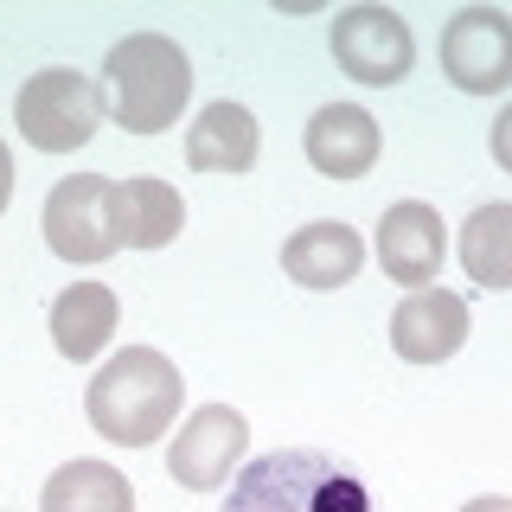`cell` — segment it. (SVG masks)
<instances>
[{
  "label": "cell",
  "mask_w": 512,
  "mask_h": 512,
  "mask_svg": "<svg viewBox=\"0 0 512 512\" xmlns=\"http://www.w3.org/2000/svg\"><path fill=\"white\" fill-rule=\"evenodd\" d=\"M442 71L468 96H500L512 84V13L461 7L442 26Z\"/></svg>",
  "instance_id": "obj_6"
},
{
  "label": "cell",
  "mask_w": 512,
  "mask_h": 512,
  "mask_svg": "<svg viewBox=\"0 0 512 512\" xmlns=\"http://www.w3.org/2000/svg\"><path fill=\"white\" fill-rule=\"evenodd\" d=\"M7 199H13V154H7V141H0V212H7Z\"/></svg>",
  "instance_id": "obj_19"
},
{
  "label": "cell",
  "mask_w": 512,
  "mask_h": 512,
  "mask_svg": "<svg viewBox=\"0 0 512 512\" xmlns=\"http://www.w3.org/2000/svg\"><path fill=\"white\" fill-rule=\"evenodd\" d=\"M39 512H135V487L109 461H64L45 480Z\"/></svg>",
  "instance_id": "obj_16"
},
{
  "label": "cell",
  "mask_w": 512,
  "mask_h": 512,
  "mask_svg": "<svg viewBox=\"0 0 512 512\" xmlns=\"http://www.w3.org/2000/svg\"><path fill=\"white\" fill-rule=\"evenodd\" d=\"M359 263H365L359 231H352V224H333V218L301 224V231L282 244V269L301 288H346L352 276H359Z\"/></svg>",
  "instance_id": "obj_12"
},
{
  "label": "cell",
  "mask_w": 512,
  "mask_h": 512,
  "mask_svg": "<svg viewBox=\"0 0 512 512\" xmlns=\"http://www.w3.org/2000/svg\"><path fill=\"white\" fill-rule=\"evenodd\" d=\"M468 340V301L448 295V288H416L404 308L391 314V346L410 365H442L455 359Z\"/></svg>",
  "instance_id": "obj_10"
},
{
  "label": "cell",
  "mask_w": 512,
  "mask_h": 512,
  "mask_svg": "<svg viewBox=\"0 0 512 512\" xmlns=\"http://www.w3.org/2000/svg\"><path fill=\"white\" fill-rule=\"evenodd\" d=\"M487 141H493V160H500V167L512 173V103L500 109V116H493V135H487Z\"/></svg>",
  "instance_id": "obj_18"
},
{
  "label": "cell",
  "mask_w": 512,
  "mask_h": 512,
  "mask_svg": "<svg viewBox=\"0 0 512 512\" xmlns=\"http://www.w3.org/2000/svg\"><path fill=\"white\" fill-rule=\"evenodd\" d=\"M256 154H263V135L244 103H205V116L186 135V160L199 173H250Z\"/></svg>",
  "instance_id": "obj_13"
},
{
  "label": "cell",
  "mask_w": 512,
  "mask_h": 512,
  "mask_svg": "<svg viewBox=\"0 0 512 512\" xmlns=\"http://www.w3.org/2000/svg\"><path fill=\"white\" fill-rule=\"evenodd\" d=\"M13 122H20V135L32 148L45 154H71L84 148L96 135V122H103V96L84 71H71V64H45V71H32L20 96H13Z\"/></svg>",
  "instance_id": "obj_4"
},
{
  "label": "cell",
  "mask_w": 512,
  "mask_h": 512,
  "mask_svg": "<svg viewBox=\"0 0 512 512\" xmlns=\"http://www.w3.org/2000/svg\"><path fill=\"white\" fill-rule=\"evenodd\" d=\"M244 448H250V423H244V410H231V404H205V410H192L186 416V429L173 436L167 448V468L180 487L192 493H212L231 480V468L244 461Z\"/></svg>",
  "instance_id": "obj_8"
},
{
  "label": "cell",
  "mask_w": 512,
  "mask_h": 512,
  "mask_svg": "<svg viewBox=\"0 0 512 512\" xmlns=\"http://www.w3.org/2000/svg\"><path fill=\"white\" fill-rule=\"evenodd\" d=\"M96 96H103V116L116 128H128V135H160L192 103V64L167 32H128V39L109 45Z\"/></svg>",
  "instance_id": "obj_1"
},
{
  "label": "cell",
  "mask_w": 512,
  "mask_h": 512,
  "mask_svg": "<svg viewBox=\"0 0 512 512\" xmlns=\"http://www.w3.org/2000/svg\"><path fill=\"white\" fill-rule=\"evenodd\" d=\"M372 256L378 269L391 276L397 288H429L436 269L448 263V231H442V212L423 199H404L378 218V237H372Z\"/></svg>",
  "instance_id": "obj_9"
},
{
  "label": "cell",
  "mask_w": 512,
  "mask_h": 512,
  "mask_svg": "<svg viewBox=\"0 0 512 512\" xmlns=\"http://www.w3.org/2000/svg\"><path fill=\"white\" fill-rule=\"evenodd\" d=\"M45 244L64 263H103L122 244V212H116V180L103 173H71L45 192Z\"/></svg>",
  "instance_id": "obj_5"
},
{
  "label": "cell",
  "mask_w": 512,
  "mask_h": 512,
  "mask_svg": "<svg viewBox=\"0 0 512 512\" xmlns=\"http://www.w3.org/2000/svg\"><path fill=\"white\" fill-rule=\"evenodd\" d=\"M224 512H372L365 480L320 448H276L244 461Z\"/></svg>",
  "instance_id": "obj_3"
},
{
  "label": "cell",
  "mask_w": 512,
  "mask_h": 512,
  "mask_svg": "<svg viewBox=\"0 0 512 512\" xmlns=\"http://www.w3.org/2000/svg\"><path fill=\"white\" fill-rule=\"evenodd\" d=\"M461 269L480 288H512V205H480L461 224Z\"/></svg>",
  "instance_id": "obj_17"
},
{
  "label": "cell",
  "mask_w": 512,
  "mask_h": 512,
  "mask_svg": "<svg viewBox=\"0 0 512 512\" xmlns=\"http://www.w3.org/2000/svg\"><path fill=\"white\" fill-rule=\"evenodd\" d=\"M308 160L327 180H359V173H372V160L384 148V135H378V122L365 116L359 103H320L314 116H308Z\"/></svg>",
  "instance_id": "obj_11"
},
{
  "label": "cell",
  "mask_w": 512,
  "mask_h": 512,
  "mask_svg": "<svg viewBox=\"0 0 512 512\" xmlns=\"http://www.w3.org/2000/svg\"><path fill=\"white\" fill-rule=\"evenodd\" d=\"M116 212H122V244L128 250H160L180 237L186 224V199L154 173H135V180L116 186Z\"/></svg>",
  "instance_id": "obj_14"
},
{
  "label": "cell",
  "mask_w": 512,
  "mask_h": 512,
  "mask_svg": "<svg viewBox=\"0 0 512 512\" xmlns=\"http://www.w3.org/2000/svg\"><path fill=\"white\" fill-rule=\"evenodd\" d=\"M180 365L154 346H128L116 359H103V372L90 378L84 391V410H90V429L116 448H148L173 429L180 416Z\"/></svg>",
  "instance_id": "obj_2"
},
{
  "label": "cell",
  "mask_w": 512,
  "mask_h": 512,
  "mask_svg": "<svg viewBox=\"0 0 512 512\" xmlns=\"http://www.w3.org/2000/svg\"><path fill=\"white\" fill-rule=\"evenodd\" d=\"M116 320H122V308L103 282H71L52 301V340L64 359H96L109 346V333H116Z\"/></svg>",
  "instance_id": "obj_15"
},
{
  "label": "cell",
  "mask_w": 512,
  "mask_h": 512,
  "mask_svg": "<svg viewBox=\"0 0 512 512\" xmlns=\"http://www.w3.org/2000/svg\"><path fill=\"white\" fill-rule=\"evenodd\" d=\"M333 64L352 84H372V90L404 84L416 64V39L391 7H346L333 20Z\"/></svg>",
  "instance_id": "obj_7"
},
{
  "label": "cell",
  "mask_w": 512,
  "mask_h": 512,
  "mask_svg": "<svg viewBox=\"0 0 512 512\" xmlns=\"http://www.w3.org/2000/svg\"><path fill=\"white\" fill-rule=\"evenodd\" d=\"M461 512H512V500H506V493H480V500H468Z\"/></svg>",
  "instance_id": "obj_20"
}]
</instances>
